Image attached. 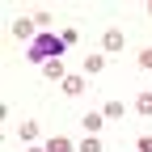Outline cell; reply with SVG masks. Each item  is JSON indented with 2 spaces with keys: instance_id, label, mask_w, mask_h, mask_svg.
I'll return each instance as SVG.
<instances>
[{
  "instance_id": "cell-1",
  "label": "cell",
  "mask_w": 152,
  "mask_h": 152,
  "mask_svg": "<svg viewBox=\"0 0 152 152\" xmlns=\"http://www.w3.org/2000/svg\"><path fill=\"white\" fill-rule=\"evenodd\" d=\"M68 47H64V38L59 34H38L34 42H30V59L34 64H47V59H59Z\"/></svg>"
},
{
  "instance_id": "cell-2",
  "label": "cell",
  "mask_w": 152,
  "mask_h": 152,
  "mask_svg": "<svg viewBox=\"0 0 152 152\" xmlns=\"http://www.w3.org/2000/svg\"><path fill=\"white\" fill-rule=\"evenodd\" d=\"M13 34H17V38H30V42H34V38L42 34V30H38V26L30 21V17H21V21H13Z\"/></svg>"
},
{
  "instance_id": "cell-3",
  "label": "cell",
  "mask_w": 152,
  "mask_h": 152,
  "mask_svg": "<svg viewBox=\"0 0 152 152\" xmlns=\"http://www.w3.org/2000/svg\"><path fill=\"white\" fill-rule=\"evenodd\" d=\"M42 76H51V80H68V72H64V59H47V64H42Z\"/></svg>"
},
{
  "instance_id": "cell-4",
  "label": "cell",
  "mask_w": 152,
  "mask_h": 152,
  "mask_svg": "<svg viewBox=\"0 0 152 152\" xmlns=\"http://www.w3.org/2000/svg\"><path fill=\"white\" fill-rule=\"evenodd\" d=\"M64 93H68V97H80V93H85V76H68V80H64Z\"/></svg>"
},
{
  "instance_id": "cell-5",
  "label": "cell",
  "mask_w": 152,
  "mask_h": 152,
  "mask_svg": "<svg viewBox=\"0 0 152 152\" xmlns=\"http://www.w3.org/2000/svg\"><path fill=\"white\" fill-rule=\"evenodd\" d=\"M102 47H106V51H118V47H123V30H106V34H102Z\"/></svg>"
},
{
  "instance_id": "cell-6",
  "label": "cell",
  "mask_w": 152,
  "mask_h": 152,
  "mask_svg": "<svg viewBox=\"0 0 152 152\" xmlns=\"http://www.w3.org/2000/svg\"><path fill=\"white\" fill-rule=\"evenodd\" d=\"M76 144L68 140V135H55V140H47V152H72Z\"/></svg>"
},
{
  "instance_id": "cell-7",
  "label": "cell",
  "mask_w": 152,
  "mask_h": 152,
  "mask_svg": "<svg viewBox=\"0 0 152 152\" xmlns=\"http://www.w3.org/2000/svg\"><path fill=\"white\" fill-rule=\"evenodd\" d=\"M80 127L89 131V135H97V131H102V114H85V118H80Z\"/></svg>"
},
{
  "instance_id": "cell-8",
  "label": "cell",
  "mask_w": 152,
  "mask_h": 152,
  "mask_svg": "<svg viewBox=\"0 0 152 152\" xmlns=\"http://www.w3.org/2000/svg\"><path fill=\"white\" fill-rule=\"evenodd\" d=\"M106 68V59H102V55H89V59H85V76H97Z\"/></svg>"
},
{
  "instance_id": "cell-9",
  "label": "cell",
  "mask_w": 152,
  "mask_h": 152,
  "mask_svg": "<svg viewBox=\"0 0 152 152\" xmlns=\"http://www.w3.org/2000/svg\"><path fill=\"white\" fill-rule=\"evenodd\" d=\"M21 140H26V144H34V140H38V123H34V118H30V123H21Z\"/></svg>"
},
{
  "instance_id": "cell-10",
  "label": "cell",
  "mask_w": 152,
  "mask_h": 152,
  "mask_svg": "<svg viewBox=\"0 0 152 152\" xmlns=\"http://www.w3.org/2000/svg\"><path fill=\"white\" fill-rule=\"evenodd\" d=\"M80 152H102V140H97V135H85V140H80Z\"/></svg>"
},
{
  "instance_id": "cell-11",
  "label": "cell",
  "mask_w": 152,
  "mask_h": 152,
  "mask_svg": "<svg viewBox=\"0 0 152 152\" xmlns=\"http://www.w3.org/2000/svg\"><path fill=\"white\" fill-rule=\"evenodd\" d=\"M135 110L140 114H152V93H140V97H135Z\"/></svg>"
},
{
  "instance_id": "cell-12",
  "label": "cell",
  "mask_w": 152,
  "mask_h": 152,
  "mask_svg": "<svg viewBox=\"0 0 152 152\" xmlns=\"http://www.w3.org/2000/svg\"><path fill=\"white\" fill-rule=\"evenodd\" d=\"M102 114H106V118H123V102H106Z\"/></svg>"
},
{
  "instance_id": "cell-13",
  "label": "cell",
  "mask_w": 152,
  "mask_h": 152,
  "mask_svg": "<svg viewBox=\"0 0 152 152\" xmlns=\"http://www.w3.org/2000/svg\"><path fill=\"white\" fill-rule=\"evenodd\" d=\"M59 38H64V47H76V42H80V30H64Z\"/></svg>"
},
{
  "instance_id": "cell-14",
  "label": "cell",
  "mask_w": 152,
  "mask_h": 152,
  "mask_svg": "<svg viewBox=\"0 0 152 152\" xmlns=\"http://www.w3.org/2000/svg\"><path fill=\"white\" fill-rule=\"evenodd\" d=\"M140 68H148V72H152V47H144V51H140Z\"/></svg>"
},
{
  "instance_id": "cell-15",
  "label": "cell",
  "mask_w": 152,
  "mask_h": 152,
  "mask_svg": "<svg viewBox=\"0 0 152 152\" xmlns=\"http://www.w3.org/2000/svg\"><path fill=\"white\" fill-rule=\"evenodd\" d=\"M140 152H152V135H144V140H140Z\"/></svg>"
},
{
  "instance_id": "cell-16",
  "label": "cell",
  "mask_w": 152,
  "mask_h": 152,
  "mask_svg": "<svg viewBox=\"0 0 152 152\" xmlns=\"http://www.w3.org/2000/svg\"><path fill=\"white\" fill-rule=\"evenodd\" d=\"M26 152H47V148H38V144H30V148H26Z\"/></svg>"
}]
</instances>
